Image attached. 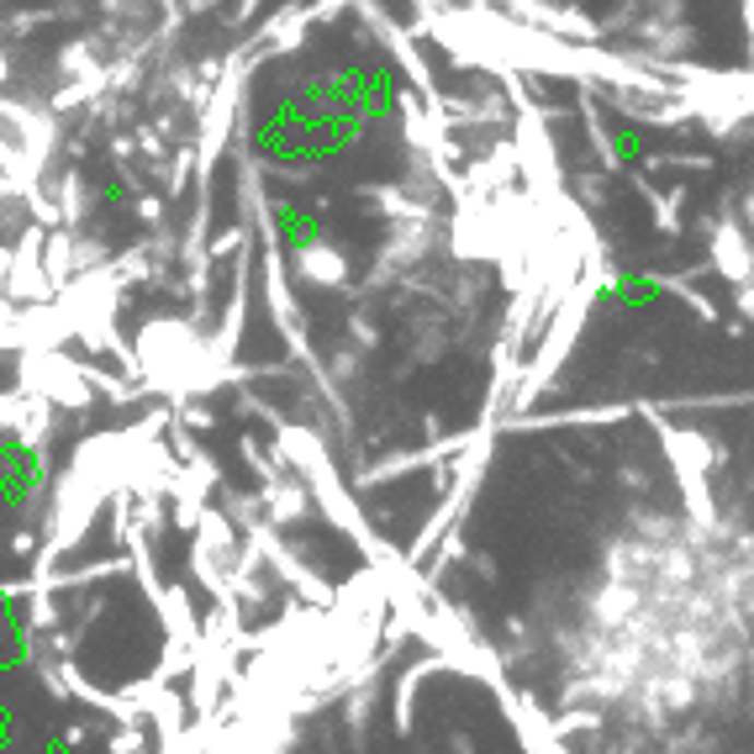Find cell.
Instances as JSON below:
<instances>
[{"instance_id":"obj_1","label":"cell","mask_w":754,"mask_h":754,"mask_svg":"<svg viewBox=\"0 0 754 754\" xmlns=\"http://www.w3.org/2000/svg\"><path fill=\"white\" fill-rule=\"evenodd\" d=\"M712 270L723 274L733 291H739L744 280H754V243L739 222H723V227L712 233Z\"/></svg>"}]
</instances>
